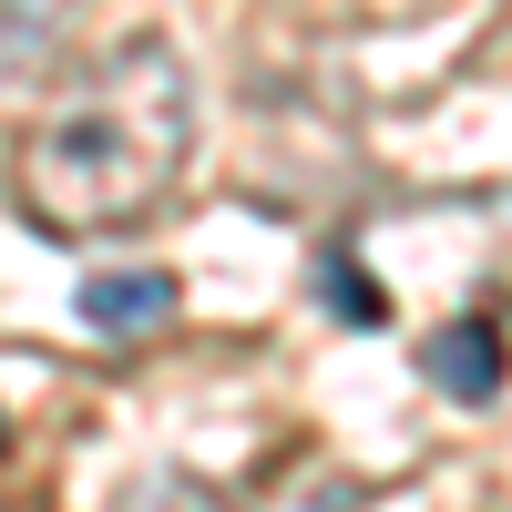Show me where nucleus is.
I'll return each instance as SVG.
<instances>
[{
	"label": "nucleus",
	"instance_id": "3",
	"mask_svg": "<svg viewBox=\"0 0 512 512\" xmlns=\"http://www.w3.org/2000/svg\"><path fill=\"white\" fill-rule=\"evenodd\" d=\"M175 277L164 267H93L72 287V308H82V328H103V338H154L164 318H175Z\"/></svg>",
	"mask_w": 512,
	"mask_h": 512
},
{
	"label": "nucleus",
	"instance_id": "6",
	"mask_svg": "<svg viewBox=\"0 0 512 512\" xmlns=\"http://www.w3.org/2000/svg\"><path fill=\"white\" fill-rule=\"evenodd\" d=\"M0 451H11V431H0Z\"/></svg>",
	"mask_w": 512,
	"mask_h": 512
},
{
	"label": "nucleus",
	"instance_id": "2",
	"mask_svg": "<svg viewBox=\"0 0 512 512\" xmlns=\"http://www.w3.org/2000/svg\"><path fill=\"white\" fill-rule=\"evenodd\" d=\"M420 379L451 390L461 410H482V400H502V379H512V338L492 318H451L441 338H420Z\"/></svg>",
	"mask_w": 512,
	"mask_h": 512
},
{
	"label": "nucleus",
	"instance_id": "4",
	"mask_svg": "<svg viewBox=\"0 0 512 512\" xmlns=\"http://www.w3.org/2000/svg\"><path fill=\"white\" fill-rule=\"evenodd\" d=\"M113 512H246V502H226L205 472H144V482L113 492Z\"/></svg>",
	"mask_w": 512,
	"mask_h": 512
},
{
	"label": "nucleus",
	"instance_id": "5",
	"mask_svg": "<svg viewBox=\"0 0 512 512\" xmlns=\"http://www.w3.org/2000/svg\"><path fill=\"white\" fill-rule=\"evenodd\" d=\"M318 297H328V318H349V328H390V287H379L369 267H349V256H318Z\"/></svg>",
	"mask_w": 512,
	"mask_h": 512
},
{
	"label": "nucleus",
	"instance_id": "1",
	"mask_svg": "<svg viewBox=\"0 0 512 512\" xmlns=\"http://www.w3.org/2000/svg\"><path fill=\"white\" fill-rule=\"evenodd\" d=\"M185 154H195V72L164 41H123L62 113L21 134V175H11L21 226H41L52 246L123 236L175 195Z\"/></svg>",
	"mask_w": 512,
	"mask_h": 512
}]
</instances>
